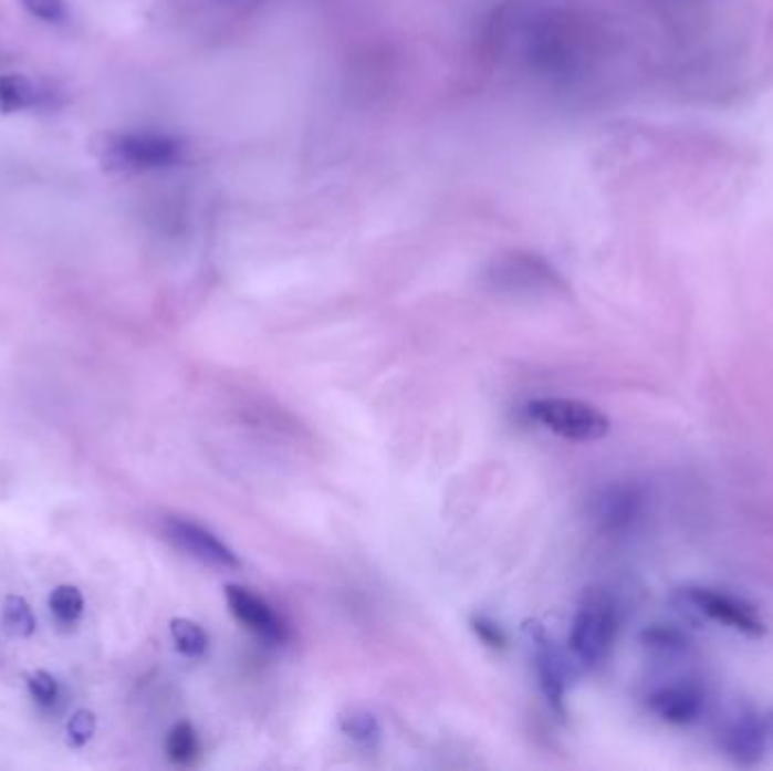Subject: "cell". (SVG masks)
<instances>
[{
  "mask_svg": "<svg viewBox=\"0 0 773 771\" xmlns=\"http://www.w3.org/2000/svg\"><path fill=\"white\" fill-rule=\"evenodd\" d=\"M527 413L536 424L571 441H597L610 430L602 409L577 398H536Z\"/></svg>",
  "mask_w": 773,
  "mask_h": 771,
  "instance_id": "cell-3",
  "label": "cell"
},
{
  "mask_svg": "<svg viewBox=\"0 0 773 771\" xmlns=\"http://www.w3.org/2000/svg\"><path fill=\"white\" fill-rule=\"evenodd\" d=\"M0 623H3V629L14 638H28L36 629L34 613H32L30 604L25 602V597H21V595H8L3 600V608H0Z\"/></svg>",
  "mask_w": 773,
  "mask_h": 771,
  "instance_id": "cell-11",
  "label": "cell"
},
{
  "mask_svg": "<svg viewBox=\"0 0 773 771\" xmlns=\"http://www.w3.org/2000/svg\"><path fill=\"white\" fill-rule=\"evenodd\" d=\"M58 97L60 93L55 88L43 86L23 73L0 75V112L3 114L55 107Z\"/></svg>",
  "mask_w": 773,
  "mask_h": 771,
  "instance_id": "cell-10",
  "label": "cell"
},
{
  "mask_svg": "<svg viewBox=\"0 0 773 771\" xmlns=\"http://www.w3.org/2000/svg\"><path fill=\"white\" fill-rule=\"evenodd\" d=\"M224 597H227L229 611L233 613V618L242 627H247L253 636L263 638L265 643H272V645H283L290 638L281 615L263 597H258L249 588L236 586V584H229L224 588Z\"/></svg>",
  "mask_w": 773,
  "mask_h": 771,
  "instance_id": "cell-8",
  "label": "cell"
},
{
  "mask_svg": "<svg viewBox=\"0 0 773 771\" xmlns=\"http://www.w3.org/2000/svg\"><path fill=\"white\" fill-rule=\"evenodd\" d=\"M599 509H602L604 521L613 525H623L636 517L638 498L629 489H610L608 493H604Z\"/></svg>",
  "mask_w": 773,
  "mask_h": 771,
  "instance_id": "cell-15",
  "label": "cell"
},
{
  "mask_svg": "<svg viewBox=\"0 0 773 771\" xmlns=\"http://www.w3.org/2000/svg\"><path fill=\"white\" fill-rule=\"evenodd\" d=\"M719 744L744 767L762 762L773 753V710H742L721 727Z\"/></svg>",
  "mask_w": 773,
  "mask_h": 771,
  "instance_id": "cell-5",
  "label": "cell"
},
{
  "mask_svg": "<svg viewBox=\"0 0 773 771\" xmlns=\"http://www.w3.org/2000/svg\"><path fill=\"white\" fill-rule=\"evenodd\" d=\"M340 725H342V731L346 736H351L357 742H365V744L376 742L380 736V727L376 722V717L365 712V710H351L348 715H344L340 719Z\"/></svg>",
  "mask_w": 773,
  "mask_h": 771,
  "instance_id": "cell-16",
  "label": "cell"
},
{
  "mask_svg": "<svg viewBox=\"0 0 773 771\" xmlns=\"http://www.w3.org/2000/svg\"><path fill=\"white\" fill-rule=\"evenodd\" d=\"M164 530H166V536L192 559L206 565H213V569H220V571L240 569L238 554L220 536H216L203 525L186 519H168Z\"/></svg>",
  "mask_w": 773,
  "mask_h": 771,
  "instance_id": "cell-7",
  "label": "cell"
},
{
  "mask_svg": "<svg viewBox=\"0 0 773 771\" xmlns=\"http://www.w3.org/2000/svg\"><path fill=\"white\" fill-rule=\"evenodd\" d=\"M95 727H97V719L91 710H77L66 725V744L73 749L84 747L93 738Z\"/></svg>",
  "mask_w": 773,
  "mask_h": 771,
  "instance_id": "cell-19",
  "label": "cell"
},
{
  "mask_svg": "<svg viewBox=\"0 0 773 771\" xmlns=\"http://www.w3.org/2000/svg\"><path fill=\"white\" fill-rule=\"evenodd\" d=\"M647 706L662 722L688 727L703 717L708 692L699 681L677 679L654 688L647 697Z\"/></svg>",
  "mask_w": 773,
  "mask_h": 771,
  "instance_id": "cell-6",
  "label": "cell"
},
{
  "mask_svg": "<svg viewBox=\"0 0 773 771\" xmlns=\"http://www.w3.org/2000/svg\"><path fill=\"white\" fill-rule=\"evenodd\" d=\"M473 632L478 634V638L484 645H489L493 649H502L506 645V636L502 634V629L495 623H491L489 618H484V615H478V618H473Z\"/></svg>",
  "mask_w": 773,
  "mask_h": 771,
  "instance_id": "cell-20",
  "label": "cell"
},
{
  "mask_svg": "<svg viewBox=\"0 0 773 771\" xmlns=\"http://www.w3.org/2000/svg\"><path fill=\"white\" fill-rule=\"evenodd\" d=\"M679 600L692 611L706 615L708 621L724 625L738 634L758 638L766 632V625L758 608L727 591H717L708 586H686L683 591H679Z\"/></svg>",
  "mask_w": 773,
  "mask_h": 771,
  "instance_id": "cell-4",
  "label": "cell"
},
{
  "mask_svg": "<svg viewBox=\"0 0 773 771\" xmlns=\"http://www.w3.org/2000/svg\"><path fill=\"white\" fill-rule=\"evenodd\" d=\"M48 606L60 625L71 627L80 621V615L84 611V597L75 586H58L53 593H50Z\"/></svg>",
  "mask_w": 773,
  "mask_h": 771,
  "instance_id": "cell-13",
  "label": "cell"
},
{
  "mask_svg": "<svg viewBox=\"0 0 773 771\" xmlns=\"http://www.w3.org/2000/svg\"><path fill=\"white\" fill-rule=\"evenodd\" d=\"M28 690H30L32 699H34L39 706H43V708H50V706H53V704L58 701V697H60V684H58V679H55L53 675H50V673H45V670H36V673H32V675L28 677Z\"/></svg>",
  "mask_w": 773,
  "mask_h": 771,
  "instance_id": "cell-18",
  "label": "cell"
},
{
  "mask_svg": "<svg viewBox=\"0 0 773 771\" xmlns=\"http://www.w3.org/2000/svg\"><path fill=\"white\" fill-rule=\"evenodd\" d=\"M530 636L534 645V660H536V673L541 688L552 704V708L563 715V704H565V688H568V675H565V665L554 647L552 638L545 634L541 625H530Z\"/></svg>",
  "mask_w": 773,
  "mask_h": 771,
  "instance_id": "cell-9",
  "label": "cell"
},
{
  "mask_svg": "<svg viewBox=\"0 0 773 771\" xmlns=\"http://www.w3.org/2000/svg\"><path fill=\"white\" fill-rule=\"evenodd\" d=\"M21 8L41 23L62 25L69 21L66 0H19Z\"/></svg>",
  "mask_w": 773,
  "mask_h": 771,
  "instance_id": "cell-17",
  "label": "cell"
},
{
  "mask_svg": "<svg viewBox=\"0 0 773 771\" xmlns=\"http://www.w3.org/2000/svg\"><path fill=\"white\" fill-rule=\"evenodd\" d=\"M617 625V608L606 593H591L579 604L571 629V649L588 670L602 665L610 654Z\"/></svg>",
  "mask_w": 773,
  "mask_h": 771,
  "instance_id": "cell-2",
  "label": "cell"
},
{
  "mask_svg": "<svg viewBox=\"0 0 773 771\" xmlns=\"http://www.w3.org/2000/svg\"><path fill=\"white\" fill-rule=\"evenodd\" d=\"M168 760L177 767H190L199 758V738L188 722H179L166 738Z\"/></svg>",
  "mask_w": 773,
  "mask_h": 771,
  "instance_id": "cell-12",
  "label": "cell"
},
{
  "mask_svg": "<svg viewBox=\"0 0 773 771\" xmlns=\"http://www.w3.org/2000/svg\"><path fill=\"white\" fill-rule=\"evenodd\" d=\"M179 143L166 134L152 132H116L95 143V154L107 170H152L173 164Z\"/></svg>",
  "mask_w": 773,
  "mask_h": 771,
  "instance_id": "cell-1",
  "label": "cell"
},
{
  "mask_svg": "<svg viewBox=\"0 0 773 771\" xmlns=\"http://www.w3.org/2000/svg\"><path fill=\"white\" fill-rule=\"evenodd\" d=\"M170 634H173L175 647L184 656L197 658V656H203L206 649H209V636H206V632L197 623L188 618H175L170 623Z\"/></svg>",
  "mask_w": 773,
  "mask_h": 771,
  "instance_id": "cell-14",
  "label": "cell"
}]
</instances>
